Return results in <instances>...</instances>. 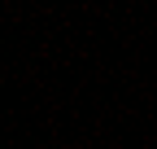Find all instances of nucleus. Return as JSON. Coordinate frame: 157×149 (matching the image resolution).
I'll list each match as a JSON object with an SVG mask.
<instances>
[]
</instances>
